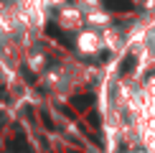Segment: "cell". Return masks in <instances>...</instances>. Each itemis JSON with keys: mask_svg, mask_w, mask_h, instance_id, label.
<instances>
[{"mask_svg": "<svg viewBox=\"0 0 155 153\" xmlns=\"http://www.w3.org/2000/svg\"><path fill=\"white\" fill-rule=\"evenodd\" d=\"M104 8L107 10H117V13H130V10H135V5L130 0H104Z\"/></svg>", "mask_w": 155, "mask_h": 153, "instance_id": "6da1fadb", "label": "cell"}, {"mask_svg": "<svg viewBox=\"0 0 155 153\" xmlns=\"http://www.w3.org/2000/svg\"><path fill=\"white\" fill-rule=\"evenodd\" d=\"M135 69V56H125V61H122V69H120V74H127V72H132Z\"/></svg>", "mask_w": 155, "mask_h": 153, "instance_id": "7a4b0ae2", "label": "cell"}, {"mask_svg": "<svg viewBox=\"0 0 155 153\" xmlns=\"http://www.w3.org/2000/svg\"><path fill=\"white\" fill-rule=\"evenodd\" d=\"M74 105H76V107H87V105H92V94H84V97H76V100H74Z\"/></svg>", "mask_w": 155, "mask_h": 153, "instance_id": "3957f363", "label": "cell"}]
</instances>
